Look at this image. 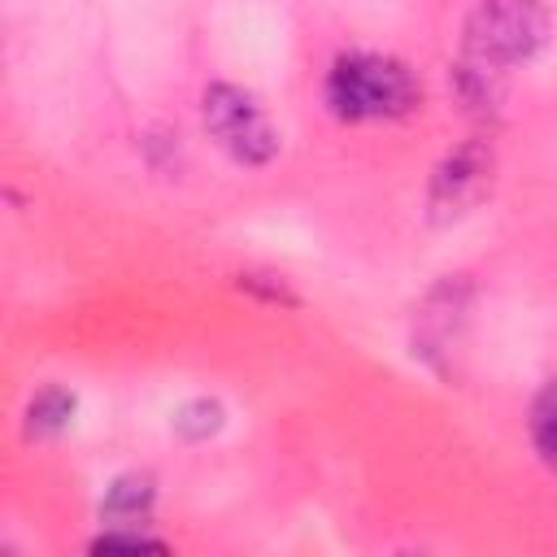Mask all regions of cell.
<instances>
[{"mask_svg":"<svg viewBox=\"0 0 557 557\" xmlns=\"http://www.w3.org/2000/svg\"><path fill=\"white\" fill-rule=\"evenodd\" d=\"M531 440H535L540 457L557 470V379L540 392V400L531 409Z\"/></svg>","mask_w":557,"mask_h":557,"instance_id":"277c9868","label":"cell"},{"mask_svg":"<svg viewBox=\"0 0 557 557\" xmlns=\"http://www.w3.org/2000/svg\"><path fill=\"white\" fill-rule=\"evenodd\" d=\"M70 413H74V396H65L61 387H48V392H39L30 400V431L35 435H52V431H61L70 422Z\"/></svg>","mask_w":557,"mask_h":557,"instance_id":"5b68a950","label":"cell"},{"mask_svg":"<svg viewBox=\"0 0 557 557\" xmlns=\"http://www.w3.org/2000/svg\"><path fill=\"white\" fill-rule=\"evenodd\" d=\"M205 126L244 165H261L278 148V135H274L265 109L248 91H239L231 83H218V87L205 91Z\"/></svg>","mask_w":557,"mask_h":557,"instance_id":"3957f363","label":"cell"},{"mask_svg":"<svg viewBox=\"0 0 557 557\" xmlns=\"http://www.w3.org/2000/svg\"><path fill=\"white\" fill-rule=\"evenodd\" d=\"M548 35V13L535 0H483L470 13L466 48L479 70L527 61Z\"/></svg>","mask_w":557,"mask_h":557,"instance_id":"7a4b0ae2","label":"cell"},{"mask_svg":"<svg viewBox=\"0 0 557 557\" xmlns=\"http://www.w3.org/2000/svg\"><path fill=\"white\" fill-rule=\"evenodd\" d=\"M96 548H161L157 540H144V535H104Z\"/></svg>","mask_w":557,"mask_h":557,"instance_id":"8992f818","label":"cell"},{"mask_svg":"<svg viewBox=\"0 0 557 557\" xmlns=\"http://www.w3.org/2000/svg\"><path fill=\"white\" fill-rule=\"evenodd\" d=\"M422 100V83L396 57L352 52L339 57L326 74V104L344 122H387L413 113Z\"/></svg>","mask_w":557,"mask_h":557,"instance_id":"6da1fadb","label":"cell"}]
</instances>
